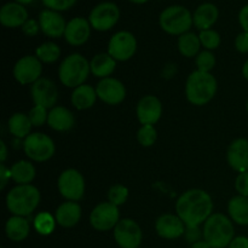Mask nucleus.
<instances>
[{
	"mask_svg": "<svg viewBox=\"0 0 248 248\" xmlns=\"http://www.w3.org/2000/svg\"><path fill=\"white\" fill-rule=\"evenodd\" d=\"M186 240L191 244H195V242L200 241V237H201V232L199 227L196 228H186Z\"/></svg>",
	"mask_w": 248,
	"mask_h": 248,
	"instance_id": "c03bdc74",
	"label": "nucleus"
},
{
	"mask_svg": "<svg viewBox=\"0 0 248 248\" xmlns=\"http://www.w3.org/2000/svg\"><path fill=\"white\" fill-rule=\"evenodd\" d=\"M28 116L31 125L35 126V127H40V126H43L44 124L47 123V119H48L47 108L41 106H34L33 108L29 110Z\"/></svg>",
	"mask_w": 248,
	"mask_h": 248,
	"instance_id": "4c0bfd02",
	"label": "nucleus"
},
{
	"mask_svg": "<svg viewBox=\"0 0 248 248\" xmlns=\"http://www.w3.org/2000/svg\"><path fill=\"white\" fill-rule=\"evenodd\" d=\"M40 191L31 184L16 186L7 193L6 207L14 216L27 217L38 208L40 203Z\"/></svg>",
	"mask_w": 248,
	"mask_h": 248,
	"instance_id": "7ed1b4c3",
	"label": "nucleus"
},
{
	"mask_svg": "<svg viewBox=\"0 0 248 248\" xmlns=\"http://www.w3.org/2000/svg\"><path fill=\"white\" fill-rule=\"evenodd\" d=\"M97 98L96 89L90 85H81V86L74 89L72 93V104L78 110H86L94 106Z\"/></svg>",
	"mask_w": 248,
	"mask_h": 248,
	"instance_id": "a878e982",
	"label": "nucleus"
},
{
	"mask_svg": "<svg viewBox=\"0 0 248 248\" xmlns=\"http://www.w3.org/2000/svg\"><path fill=\"white\" fill-rule=\"evenodd\" d=\"M31 123L29 116L23 113H15L7 121V127L11 135L16 138H27L31 135Z\"/></svg>",
	"mask_w": 248,
	"mask_h": 248,
	"instance_id": "c756f323",
	"label": "nucleus"
},
{
	"mask_svg": "<svg viewBox=\"0 0 248 248\" xmlns=\"http://www.w3.org/2000/svg\"><path fill=\"white\" fill-rule=\"evenodd\" d=\"M195 63L196 67H198V70L210 73L216 65V56L208 50L202 51V52H200L196 56Z\"/></svg>",
	"mask_w": 248,
	"mask_h": 248,
	"instance_id": "e433bc0d",
	"label": "nucleus"
},
{
	"mask_svg": "<svg viewBox=\"0 0 248 248\" xmlns=\"http://www.w3.org/2000/svg\"><path fill=\"white\" fill-rule=\"evenodd\" d=\"M157 137V132L154 125H142L137 132V140L143 147H152Z\"/></svg>",
	"mask_w": 248,
	"mask_h": 248,
	"instance_id": "f704fd0d",
	"label": "nucleus"
},
{
	"mask_svg": "<svg viewBox=\"0 0 248 248\" xmlns=\"http://www.w3.org/2000/svg\"><path fill=\"white\" fill-rule=\"evenodd\" d=\"M56 223V218L47 212L39 213L34 218V228L40 235H50L55 230Z\"/></svg>",
	"mask_w": 248,
	"mask_h": 248,
	"instance_id": "473e14b6",
	"label": "nucleus"
},
{
	"mask_svg": "<svg viewBox=\"0 0 248 248\" xmlns=\"http://www.w3.org/2000/svg\"><path fill=\"white\" fill-rule=\"evenodd\" d=\"M0 149H1V152H0V161H1V164H4L7 157V147L4 140H0Z\"/></svg>",
	"mask_w": 248,
	"mask_h": 248,
	"instance_id": "de8ad7c7",
	"label": "nucleus"
},
{
	"mask_svg": "<svg viewBox=\"0 0 248 248\" xmlns=\"http://www.w3.org/2000/svg\"><path fill=\"white\" fill-rule=\"evenodd\" d=\"M246 108H247V113H248V101H247V104H246Z\"/></svg>",
	"mask_w": 248,
	"mask_h": 248,
	"instance_id": "864d4df0",
	"label": "nucleus"
},
{
	"mask_svg": "<svg viewBox=\"0 0 248 248\" xmlns=\"http://www.w3.org/2000/svg\"><path fill=\"white\" fill-rule=\"evenodd\" d=\"M10 178H11V170L7 169L5 164H1L0 165V189L1 190H4Z\"/></svg>",
	"mask_w": 248,
	"mask_h": 248,
	"instance_id": "37998d69",
	"label": "nucleus"
},
{
	"mask_svg": "<svg viewBox=\"0 0 248 248\" xmlns=\"http://www.w3.org/2000/svg\"><path fill=\"white\" fill-rule=\"evenodd\" d=\"M137 51V39L131 31H120L114 34L108 43V53L115 61L125 62Z\"/></svg>",
	"mask_w": 248,
	"mask_h": 248,
	"instance_id": "9d476101",
	"label": "nucleus"
},
{
	"mask_svg": "<svg viewBox=\"0 0 248 248\" xmlns=\"http://www.w3.org/2000/svg\"><path fill=\"white\" fill-rule=\"evenodd\" d=\"M228 248H248V237L246 236H237L234 237L232 244Z\"/></svg>",
	"mask_w": 248,
	"mask_h": 248,
	"instance_id": "49530a36",
	"label": "nucleus"
},
{
	"mask_svg": "<svg viewBox=\"0 0 248 248\" xmlns=\"http://www.w3.org/2000/svg\"><path fill=\"white\" fill-rule=\"evenodd\" d=\"M136 113L142 125H155L162 115V104L157 97L148 94L140 99Z\"/></svg>",
	"mask_w": 248,
	"mask_h": 248,
	"instance_id": "f3484780",
	"label": "nucleus"
},
{
	"mask_svg": "<svg viewBox=\"0 0 248 248\" xmlns=\"http://www.w3.org/2000/svg\"><path fill=\"white\" fill-rule=\"evenodd\" d=\"M58 190L67 201L81 200L85 194V179L78 170L68 169L60 174L57 181Z\"/></svg>",
	"mask_w": 248,
	"mask_h": 248,
	"instance_id": "1a4fd4ad",
	"label": "nucleus"
},
{
	"mask_svg": "<svg viewBox=\"0 0 248 248\" xmlns=\"http://www.w3.org/2000/svg\"><path fill=\"white\" fill-rule=\"evenodd\" d=\"M234 234L232 219L222 213H212L203 223V240L212 248L229 247L234 240Z\"/></svg>",
	"mask_w": 248,
	"mask_h": 248,
	"instance_id": "20e7f679",
	"label": "nucleus"
},
{
	"mask_svg": "<svg viewBox=\"0 0 248 248\" xmlns=\"http://www.w3.org/2000/svg\"><path fill=\"white\" fill-rule=\"evenodd\" d=\"M29 19L26 6L16 1L6 2L0 9V23L6 28H18Z\"/></svg>",
	"mask_w": 248,
	"mask_h": 248,
	"instance_id": "412c9836",
	"label": "nucleus"
},
{
	"mask_svg": "<svg viewBox=\"0 0 248 248\" xmlns=\"http://www.w3.org/2000/svg\"><path fill=\"white\" fill-rule=\"evenodd\" d=\"M55 218L57 224L61 227H75L81 218V207L77 201H65L57 207Z\"/></svg>",
	"mask_w": 248,
	"mask_h": 248,
	"instance_id": "5701e85b",
	"label": "nucleus"
},
{
	"mask_svg": "<svg viewBox=\"0 0 248 248\" xmlns=\"http://www.w3.org/2000/svg\"><path fill=\"white\" fill-rule=\"evenodd\" d=\"M230 219L239 225H248V198L237 195L228 203Z\"/></svg>",
	"mask_w": 248,
	"mask_h": 248,
	"instance_id": "cd10ccee",
	"label": "nucleus"
},
{
	"mask_svg": "<svg viewBox=\"0 0 248 248\" xmlns=\"http://www.w3.org/2000/svg\"><path fill=\"white\" fill-rule=\"evenodd\" d=\"M199 38H200L201 46H203L208 51L216 50V48L219 47L220 41H222L219 33L216 31L215 29L201 31L200 34H199Z\"/></svg>",
	"mask_w": 248,
	"mask_h": 248,
	"instance_id": "72a5a7b5",
	"label": "nucleus"
},
{
	"mask_svg": "<svg viewBox=\"0 0 248 248\" xmlns=\"http://www.w3.org/2000/svg\"><path fill=\"white\" fill-rule=\"evenodd\" d=\"M40 31V26H39V21L34 18H29L26 23L22 26V31L26 34L27 36H35Z\"/></svg>",
	"mask_w": 248,
	"mask_h": 248,
	"instance_id": "a19ab883",
	"label": "nucleus"
},
{
	"mask_svg": "<svg viewBox=\"0 0 248 248\" xmlns=\"http://www.w3.org/2000/svg\"><path fill=\"white\" fill-rule=\"evenodd\" d=\"M128 198V189L123 184H115L108 191V201L115 206L124 205Z\"/></svg>",
	"mask_w": 248,
	"mask_h": 248,
	"instance_id": "c9c22d12",
	"label": "nucleus"
},
{
	"mask_svg": "<svg viewBox=\"0 0 248 248\" xmlns=\"http://www.w3.org/2000/svg\"><path fill=\"white\" fill-rule=\"evenodd\" d=\"M159 24L170 35H183L193 27V14L182 5H172L160 14Z\"/></svg>",
	"mask_w": 248,
	"mask_h": 248,
	"instance_id": "423d86ee",
	"label": "nucleus"
},
{
	"mask_svg": "<svg viewBox=\"0 0 248 248\" xmlns=\"http://www.w3.org/2000/svg\"><path fill=\"white\" fill-rule=\"evenodd\" d=\"M131 2H133V4H137V5H142V4H145V2H148L149 0H130Z\"/></svg>",
	"mask_w": 248,
	"mask_h": 248,
	"instance_id": "603ef678",
	"label": "nucleus"
},
{
	"mask_svg": "<svg viewBox=\"0 0 248 248\" xmlns=\"http://www.w3.org/2000/svg\"><path fill=\"white\" fill-rule=\"evenodd\" d=\"M235 188L236 191L241 196H247L248 198V171L242 172L236 177L235 181Z\"/></svg>",
	"mask_w": 248,
	"mask_h": 248,
	"instance_id": "ea45409f",
	"label": "nucleus"
},
{
	"mask_svg": "<svg viewBox=\"0 0 248 248\" xmlns=\"http://www.w3.org/2000/svg\"><path fill=\"white\" fill-rule=\"evenodd\" d=\"M217 86V80L211 73L195 70L186 79V99L194 106H205L216 96Z\"/></svg>",
	"mask_w": 248,
	"mask_h": 248,
	"instance_id": "f03ea898",
	"label": "nucleus"
},
{
	"mask_svg": "<svg viewBox=\"0 0 248 248\" xmlns=\"http://www.w3.org/2000/svg\"><path fill=\"white\" fill-rule=\"evenodd\" d=\"M23 150L27 157L35 162H45L53 156L56 147L47 135L41 132L31 133L24 138Z\"/></svg>",
	"mask_w": 248,
	"mask_h": 248,
	"instance_id": "0eeeda50",
	"label": "nucleus"
},
{
	"mask_svg": "<svg viewBox=\"0 0 248 248\" xmlns=\"http://www.w3.org/2000/svg\"><path fill=\"white\" fill-rule=\"evenodd\" d=\"M10 170H11V179L15 183H17V186L31 184L35 178V167L31 162L26 161V160L15 162Z\"/></svg>",
	"mask_w": 248,
	"mask_h": 248,
	"instance_id": "c85d7f7f",
	"label": "nucleus"
},
{
	"mask_svg": "<svg viewBox=\"0 0 248 248\" xmlns=\"http://www.w3.org/2000/svg\"><path fill=\"white\" fill-rule=\"evenodd\" d=\"M186 224L178 216L170 215V213L160 216L155 222V230H156L157 235L162 239L167 240L181 237L182 235L186 234Z\"/></svg>",
	"mask_w": 248,
	"mask_h": 248,
	"instance_id": "6ab92c4d",
	"label": "nucleus"
},
{
	"mask_svg": "<svg viewBox=\"0 0 248 248\" xmlns=\"http://www.w3.org/2000/svg\"><path fill=\"white\" fill-rule=\"evenodd\" d=\"M114 239L120 248H138L142 242V229L136 220L131 218L119 220L114 228Z\"/></svg>",
	"mask_w": 248,
	"mask_h": 248,
	"instance_id": "f8f14e48",
	"label": "nucleus"
},
{
	"mask_svg": "<svg viewBox=\"0 0 248 248\" xmlns=\"http://www.w3.org/2000/svg\"><path fill=\"white\" fill-rule=\"evenodd\" d=\"M43 73L41 61L36 56H24L19 58L14 67V77L21 85H33Z\"/></svg>",
	"mask_w": 248,
	"mask_h": 248,
	"instance_id": "ddd939ff",
	"label": "nucleus"
},
{
	"mask_svg": "<svg viewBox=\"0 0 248 248\" xmlns=\"http://www.w3.org/2000/svg\"><path fill=\"white\" fill-rule=\"evenodd\" d=\"M91 72V65L80 53H72L62 61L58 68V78L64 86L77 89L85 84Z\"/></svg>",
	"mask_w": 248,
	"mask_h": 248,
	"instance_id": "39448f33",
	"label": "nucleus"
},
{
	"mask_svg": "<svg viewBox=\"0 0 248 248\" xmlns=\"http://www.w3.org/2000/svg\"><path fill=\"white\" fill-rule=\"evenodd\" d=\"M120 220V212L118 206L111 202H101L92 210L90 215V223L92 228L98 232H108L114 229Z\"/></svg>",
	"mask_w": 248,
	"mask_h": 248,
	"instance_id": "9b49d317",
	"label": "nucleus"
},
{
	"mask_svg": "<svg viewBox=\"0 0 248 248\" xmlns=\"http://www.w3.org/2000/svg\"><path fill=\"white\" fill-rule=\"evenodd\" d=\"M235 47L239 52L248 53V33L242 31L235 39Z\"/></svg>",
	"mask_w": 248,
	"mask_h": 248,
	"instance_id": "79ce46f5",
	"label": "nucleus"
},
{
	"mask_svg": "<svg viewBox=\"0 0 248 248\" xmlns=\"http://www.w3.org/2000/svg\"><path fill=\"white\" fill-rule=\"evenodd\" d=\"M47 124L57 132H65L75 125V118L72 111L62 106H56L48 111Z\"/></svg>",
	"mask_w": 248,
	"mask_h": 248,
	"instance_id": "b1692460",
	"label": "nucleus"
},
{
	"mask_svg": "<svg viewBox=\"0 0 248 248\" xmlns=\"http://www.w3.org/2000/svg\"><path fill=\"white\" fill-rule=\"evenodd\" d=\"M219 17V10L212 2H203L199 5L193 14L194 26L199 31H207L211 29Z\"/></svg>",
	"mask_w": 248,
	"mask_h": 248,
	"instance_id": "4be33fe9",
	"label": "nucleus"
},
{
	"mask_svg": "<svg viewBox=\"0 0 248 248\" xmlns=\"http://www.w3.org/2000/svg\"><path fill=\"white\" fill-rule=\"evenodd\" d=\"M35 56L44 63H53L58 61L61 56V48L57 44L52 41H46L38 46L35 50Z\"/></svg>",
	"mask_w": 248,
	"mask_h": 248,
	"instance_id": "2f4dec72",
	"label": "nucleus"
},
{
	"mask_svg": "<svg viewBox=\"0 0 248 248\" xmlns=\"http://www.w3.org/2000/svg\"><path fill=\"white\" fill-rule=\"evenodd\" d=\"M16 2H18V4L23 5V6H26V5H29L31 4V2L34 1V0H15Z\"/></svg>",
	"mask_w": 248,
	"mask_h": 248,
	"instance_id": "3c124183",
	"label": "nucleus"
},
{
	"mask_svg": "<svg viewBox=\"0 0 248 248\" xmlns=\"http://www.w3.org/2000/svg\"><path fill=\"white\" fill-rule=\"evenodd\" d=\"M239 23L242 27L244 31L248 33V4L245 5L239 12Z\"/></svg>",
	"mask_w": 248,
	"mask_h": 248,
	"instance_id": "a18cd8bd",
	"label": "nucleus"
},
{
	"mask_svg": "<svg viewBox=\"0 0 248 248\" xmlns=\"http://www.w3.org/2000/svg\"><path fill=\"white\" fill-rule=\"evenodd\" d=\"M200 47V38L195 33L188 31V33L183 34V35H181L178 38V50L181 52V55L184 56V57H196L199 55Z\"/></svg>",
	"mask_w": 248,
	"mask_h": 248,
	"instance_id": "7c9ffc66",
	"label": "nucleus"
},
{
	"mask_svg": "<svg viewBox=\"0 0 248 248\" xmlns=\"http://www.w3.org/2000/svg\"><path fill=\"white\" fill-rule=\"evenodd\" d=\"M31 94L35 106L52 109L57 104L58 89L55 82L47 78H40L34 82L31 87Z\"/></svg>",
	"mask_w": 248,
	"mask_h": 248,
	"instance_id": "4468645a",
	"label": "nucleus"
},
{
	"mask_svg": "<svg viewBox=\"0 0 248 248\" xmlns=\"http://www.w3.org/2000/svg\"><path fill=\"white\" fill-rule=\"evenodd\" d=\"M91 73L96 78L106 79L114 73L116 68V61L109 53H98L90 62Z\"/></svg>",
	"mask_w": 248,
	"mask_h": 248,
	"instance_id": "bb28decb",
	"label": "nucleus"
},
{
	"mask_svg": "<svg viewBox=\"0 0 248 248\" xmlns=\"http://www.w3.org/2000/svg\"><path fill=\"white\" fill-rule=\"evenodd\" d=\"M91 24L85 17H74L67 22L64 39L69 45L81 46L87 43L91 35Z\"/></svg>",
	"mask_w": 248,
	"mask_h": 248,
	"instance_id": "a211bd4d",
	"label": "nucleus"
},
{
	"mask_svg": "<svg viewBox=\"0 0 248 248\" xmlns=\"http://www.w3.org/2000/svg\"><path fill=\"white\" fill-rule=\"evenodd\" d=\"M191 248H212L210 246V245L207 244V242L205 241V240H200V241L195 242V244H193V246Z\"/></svg>",
	"mask_w": 248,
	"mask_h": 248,
	"instance_id": "09e8293b",
	"label": "nucleus"
},
{
	"mask_svg": "<svg viewBox=\"0 0 248 248\" xmlns=\"http://www.w3.org/2000/svg\"><path fill=\"white\" fill-rule=\"evenodd\" d=\"M96 92L98 98L109 106L120 104L126 98V87L115 78L101 79L96 86Z\"/></svg>",
	"mask_w": 248,
	"mask_h": 248,
	"instance_id": "2eb2a0df",
	"label": "nucleus"
},
{
	"mask_svg": "<svg viewBox=\"0 0 248 248\" xmlns=\"http://www.w3.org/2000/svg\"><path fill=\"white\" fill-rule=\"evenodd\" d=\"M120 18V9L113 1H103L97 4L89 15V22L93 29L98 31H110Z\"/></svg>",
	"mask_w": 248,
	"mask_h": 248,
	"instance_id": "6e6552de",
	"label": "nucleus"
},
{
	"mask_svg": "<svg viewBox=\"0 0 248 248\" xmlns=\"http://www.w3.org/2000/svg\"><path fill=\"white\" fill-rule=\"evenodd\" d=\"M38 21L40 31L48 38L57 39L64 36L67 22L60 12L50 9H44L39 14Z\"/></svg>",
	"mask_w": 248,
	"mask_h": 248,
	"instance_id": "dca6fc26",
	"label": "nucleus"
},
{
	"mask_svg": "<svg viewBox=\"0 0 248 248\" xmlns=\"http://www.w3.org/2000/svg\"><path fill=\"white\" fill-rule=\"evenodd\" d=\"M78 0H41L46 9L53 10V11L62 12L72 9Z\"/></svg>",
	"mask_w": 248,
	"mask_h": 248,
	"instance_id": "58836bf2",
	"label": "nucleus"
},
{
	"mask_svg": "<svg viewBox=\"0 0 248 248\" xmlns=\"http://www.w3.org/2000/svg\"><path fill=\"white\" fill-rule=\"evenodd\" d=\"M213 201L208 193L201 189H190L182 194L176 202L177 216L186 228H196L212 216Z\"/></svg>",
	"mask_w": 248,
	"mask_h": 248,
	"instance_id": "f257e3e1",
	"label": "nucleus"
},
{
	"mask_svg": "<svg viewBox=\"0 0 248 248\" xmlns=\"http://www.w3.org/2000/svg\"><path fill=\"white\" fill-rule=\"evenodd\" d=\"M242 75H244L245 79L248 81V60L245 62L244 67H242Z\"/></svg>",
	"mask_w": 248,
	"mask_h": 248,
	"instance_id": "8fccbe9b",
	"label": "nucleus"
},
{
	"mask_svg": "<svg viewBox=\"0 0 248 248\" xmlns=\"http://www.w3.org/2000/svg\"><path fill=\"white\" fill-rule=\"evenodd\" d=\"M227 160L234 171L242 173L248 171V140L237 138L230 143L227 152Z\"/></svg>",
	"mask_w": 248,
	"mask_h": 248,
	"instance_id": "aec40b11",
	"label": "nucleus"
},
{
	"mask_svg": "<svg viewBox=\"0 0 248 248\" xmlns=\"http://www.w3.org/2000/svg\"><path fill=\"white\" fill-rule=\"evenodd\" d=\"M31 227L29 222L24 217H18V216H12L6 220L5 224V234L7 239L14 242H21L28 237Z\"/></svg>",
	"mask_w": 248,
	"mask_h": 248,
	"instance_id": "393cba45",
	"label": "nucleus"
}]
</instances>
